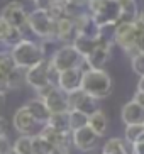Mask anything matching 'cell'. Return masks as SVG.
I'll use <instances>...</instances> for the list:
<instances>
[{
    "label": "cell",
    "instance_id": "cell-1",
    "mask_svg": "<svg viewBox=\"0 0 144 154\" xmlns=\"http://www.w3.org/2000/svg\"><path fill=\"white\" fill-rule=\"evenodd\" d=\"M112 78L105 71L102 69H92L86 68L83 71V80H81V90L86 91L88 95H92L93 98L102 100L107 98L112 93Z\"/></svg>",
    "mask_w": 144,
    "mask_h": 154
},
{
    "label": "cell",
    "instance_id": "cell-2",
    "mask_svg": "<svg viewBox=\"0 0 144 154\" xmlns=\"http://www.w3.org/2000/svg\"><path fill=\"white\" fill-rule=\"evenodd\" d=\"M58 69L54 68L48 58L41 59L39 63L26 69V83L32 86L36 91L48 88L49 85H56L58 80Z\"/></svg>",
    "mask_w": 144,
    "mask_h": 154
},
{
    "label": "cell",
    "instance_id": "cell-3",
    "mask_svg": "<svg viewBox=\"0 0 144 154\" xmlns=\"http://www.w3.org/2000/svg\"><path fill=\"white\" fill-rule=\"evenodd\" d=\"M10 51H12L15 64L19 68H26V69L46 58L44 48L41 44H37V42L31 41V39H26V37L22 41H19L14 48H10Z\"/></svg>",
    "mask_w": 144,
    "mask_h": 154
},
{
    "label": "cell",
    "instance_id": "cell-4",
    "mask_svg": "<svg viewBox=\"0 0 144 154\" xmlns=\"http://www.w3.org/2000/svg\"><path fill=\"white\" fill-rule=\"evenodd\" d=\"M88 12L97 26L121 22V4L119 0H93L88 2Z\"/></svg>",
    "mask_w": 144,
    "mask_h": 154
},
{
    "label": "cell",
    "instance_id": "cell-5",
    "mask_svg": "<svg viewBox=\"0 0 144 154\" xmlns=\"http://www.w3.org/2000/svg\"><path fill=\"white\" fill-rule=\"evenodd\" d=\"M27 27L42 39H54L56 34V20L51 17L48 9L36 7L31 14H27Z\"/></svg>",
    "mask_w": 144,
    "mask_h": 154
},
{
    "label": "cell",
    "instance_id": "cell-6",
    "mask_svg": "<svg viewBox=\"0 0 144 154\" xmlns=\"http://www.w3.org/2000/svg\"><path fill=\"white\" fill-rule=\"evenodd\" d=\"M51 64L58 71H64V69L71 68H81L85 66V58L77 51V48L73 44H63L53 53V56L49 58Z\"/></svg>",
    "mask_w": 144,
    "mask_h": 154
},
{
    "label": "cell",
    "instance_id": "cell-7",
    "mask_svg": "<svg viewBox=\"0 0 144 154\" xmlns=\"http://www.w3.org/2000/svg\"><path fill=\"white\" fill-rule=\"evenodd\" d=\"M139 36L141 32L136 27L134 22H119L117 27H115V44L122 48L126 53H129L131 56L137 51Z\"/></svg>",
    "mask_w": 144,
    "mask_h": 154
},
{
    "label": "cell",
    "instance_id": "cell-8",
    "mask_svg": "<svg viewBox=\"0 0 144 154\" xmlns=\"http://www.w3.org/2000/svg\"><path fill=\"white\" fill-rule=\"evenodd\" d=\"M37 97L44 100L46 107L51 113L59 112H70V103H68V95L64 93L58 85H49L48 88L37 91Z\"/></svg>",
    "mask_w": 144,
    "mask_h": 154
},
{
    "label": "cell",
    "instance_id": "cell-9",
    "mask_svg": "<svg viewBox=\"0 0 144 154\" xmlns=\"http://www.w3.org/2000/svg\"><path fill=\"white\" fill-rule=\"evenodd\" d=\"M100 136L92 129L90 125H85L81 129L71 131V144L81 152H90L99 146Z\"/></svg>",
    "mask_w": 144,
    "mask_h": 154
},
{
    "label": "cell",
    "instance_id": "cell-10",
    "mask_svg": "<svg viewBox=\"0 0 144 154\" xmlns=\"http://www.w3.org/2000/svg\"><path fill=\"white\" fill-rule=\"evenodd\" d=\"M0 17L4 19L9 26H12V27L24 29L27 26V12L20 2H9L2 9Z\"/></svg>",
    "mask_w": 144,
    "mask_h": 154
},
{
    "label": "cell",
    "instance_id": "cell-11",
    "mask_svg": "<svg viewBox=\"0 0 144 154\" xmlns=\"http://www.w3.org/2000/svg\"><path fill=\"white\" fill-rule=\"evenodd\" d=\"M83 71L85 68H71V69H64V71L58 73V80H56V85L64 91V93H71L75 90H80L81 88V80H83Z\"/></svg>",
    "mask_w": 144,
    "mask_h": 154
},
{
    "label": "cell",
    "instance_id": "cell-12",
    "mask_svg": "<svg viewBox=\"0 0 144 154\" xmlns=\"http://www.w3.org/2000/svg\"><path fill=\"white\" fill-rule=\"evenodd\" d=\"M42 137L49 140L54 146V149L59 151L61 154H68L70 152V144H71V132H59L56 129L49 125H44L39 132Z\"/></svg>",
    "mask_w": 144,
    "mask_h": 154
},
{
    "label": "cell",
    "instance_id": "cell-13",
    "mask_svg": "<svg viewBox=\"0 0 144 154\" xmlns=\"http://www.w3.org/2000/svg\"><path fill=\"white\" fill-rule=\"evenodd\" d=\"M97 102L99 100L93 98L92 95H88L86 91L80 90H75L71 93H68V103H70V109H77V110H81L85 113H93L95 110L99 109L97 107Z\"/></svg>",
    "mask_w": 144,
    "mask_h": 154
},
{
    "label": "cell",
    "instance_id": "cell-14",
    "mask_svg": "<svg viewBox=\"0 0 144 154\" xmlns=\"http://www.w3.org/2000/svg\"><path fill=\"white\" fill-rule=\"evenodd\" d=\"M14 129L19 132V134H27V136H31V134H34V131H36V125H39V124L36 122V119L32 117L31 113H29V110L26 109V107H20V109L17 110V112L14 113Z\"/></svg>",
    "mask_w": 144,
    "mask_h": 154
},
{
    "label": "cell",
    "instance_id": "cell-15",
    "mask_svg": "<svg viewBox=\"0 0 144 154\" xmlns=\"http://www.w3.org/2000/svg\"><path fill=\"white\" fill-rule=\"evenodd\" d=\"M77 37V29H75V20L71 17H61L56 20V34L54 39H58L63 44H73Z\"/></svg>",
    "mask_w": 144,
    "mask_h": 154
},
{
    "label": "cell",
    "instance_id": "cell-16",
    "mask_svg": "<svg viewBox=\"0 0 144 154\" xmlns=\"http://www.w3.org/2000/svg\"><path fill=\"white\" fill-rule=\"evenodd\" d=\"M110 51L112 48H105V46H97L88 56H85V69L92 68V69H102L105 68V64L110 59Z\"/></svg>",
    "mask_w": 144,
    "mask_h": 154
},
{
    "label": "cell",
    "instance_id": "cell-17",
    "mask_svg": "<svg viewBox=\"0 0 144 154\" xmlns=\"http://www.w3.org/2000/svg\"><path fill=\"white\" fill-rule=\"evenodd\" d=\"M121 117L126 125H129V124H144V107L141 103H137L136 100H131L122 107Z\"/></svg>",
    "mask_w": 144,
    "mask_h": 154
},
{
    "label": "cell",
    "instance_id": "cell-18",
    "mask_svg": "<svg viewBox=\"0 0 144 154\" xmlns=\"http://www.w3.org/2000/svg\"><path fill=\"white\" fill-rule=\"evenodd\" d=\"M24 107L29 110V113L36 119V122L41 124V125H44V124L49 120V117H51V112L48 110L44 100L41 98V97H37V98H31Z\"/></svg>",
    "mask_w": 144,
    "mask_h": 154
},
{
    "label": "cell",
    "instance_id": "cell-19",
    "mask_svg": "<svg viewBox=\"0 0 144 154\" xmlns=\"http://www.w3.org/2000/svg\"><path fill=\"white\" fill-rule=\"evenodd\" d=\"M73 46L77 48V51L80 53L83 58L85 56H88L92 53V51L99 46V42H97V37L95 36H86V34H77V37H75V41H73Z\"/></svg>",
    "mask_w": 144,
    "mask_h": 154
},
{
    "label": "cell",
    "instance_id": "cell-20",
    "mask_svg": "<svg viewBox=\"0 0 144 154\" xmlns=\"http://www.w3.org/2000/svg\"><path fill=\"white\" fill-rule=\"evenodd\" d=\"M88 125H90L100 137L104 136L105 132H107V125H108V119L104 113V110L97 109L93 113H90V115H88Z\"/></svg>",
    "mask_w": 144,
    "mask_h": 154
},
{
    "label": "cell",
    "instance_id": "cell-21",
    "mask_svg": "<svg viewBox=\"0 0 144 154\" xmlns=\"http://www.w3.org/2000/svg\"><path fill=\"white\" fill-rule=\"evenodd\" d=\"M121 4V22H134L139 9L136 0H119Z\"/></svg>",
    "mask_w": 144,
    "mask_h": 154
},
{
    "label": "cell",
    "instance_id": "cell-22",
    "mask_svg": "<svg viewBox=\"0 0 144 154\" xmlns=\"http://www.w3.org/2000/svg\"><path fill=\"white\" fill-rule=\"evenodd\" d=\"M44 125H49V127H53V129H56V131H59V132H71L70 119H68V112L51 113L49 120H48Z\"/></svg>",
    "mask_w": 144,
    "mask_h": 154
},
{
    "label": "cell",
    "instance_id": "cell-23",
    "mask_svg": "<svg viewBox=\"0 0 144 154\" xmlns=\"http://www.w3.org/2000/svg\"><path fill=\"white\" fill-rule=\"evenodd\" d=\"M53 151H56L54 146L46 137H42L41 134L32 136V152L34 154H51Z\"/></svg>",
    "mask_w": 144,
    "mask_h": 154
},
{
    "label": "cell",
    "instance_id": "cell-24",
    "mask_svg": "<svg viewBox=\"0 0 144 154\" xmlns=\"http://www.w3.org/2000/svg\"><path fill=\"white\" fill-rule=\"evenodd\" d=\"M68 119H70V127H71V131H77V129H81V127L88 125V113L81 112V110L70 109Z\"/></svg>",
    "mask_w": 144,
    "mask_h": 154
},
{
    "label": "cell",
    "instance_id": "cell-25",
    "mask_svg": "<svg viewBox=\"0 0 144 154\" xmlns=\"http://www.w3.org/2000/svg\"><path fill=\"white\" fill-rule=\"evenodd\" d=\"M104 154H129L126 147V142L119 137H112V139H108L107 142L104 144Z\"/></svg>",
    "mask_w": 144,
    "mask_h": 154
},
{
    "label": "cell",
    "instance_id": "cell-26",
    "mask_svg": "<svg viewBox=\"0 0 144 154\" xmlns=\"http://www.w3.org/2000/svg\"><path fill=\"white\" fill-rule=\"evenodd\" d=\"M12 149L15 151V154H34L32 152V136L20 134V137L12 144Z\"/></svg>",
    "mask_w": 144,
    "mask_h": 154
},
{
    "label": "cell",
    "instance_id": "cell-27",
    "mask_svg": "<svg viewBox=\"0 0 144 154\" xmlns=\"http://www.w3.org/2000/svg\"><path fill=\"white\" fill-rule=\"evenodd\" d=\"M15 68H17V64L14 61L12 51H0V71L9 76V73H12Z\"/></svg>",
    "mask_w": 144,
    "mask_h": 154
},
{
    "label": "cell",
    "instance_id": "cell-28",
    "mask_svg": "<svg viewBox=\"0 0 144 154\" xmlns=\"http://www.w3.org/2000/svg\"><path fill=\"white\" fill-rule=\"evenodd\" d=\"M142 132H144V124H129V125H126V131H124V139L127 140V144L132 146L141 137Z\"/></svg>",
    "mask_w": 144,
    "mask_h": 154
},
{
    "label": "cell",
    "instance_id": "cell-29",
    "mask_svg": "<svg viewBox=\"0 0 144 154\" xmlns=\"http://www.w3.org/2000/svg\"><path fill=\"white\" fill-rule=\"evenodd\" d=\"M26 83V68H15L12 73H9V86L10 90L20 88Z\"/></svg>",
    "mask_w": 144,
    "mask_h": 154
},
{
    "label": "cell",
    "instance_id": "cell-30",
    "mask_svg": "<svg viewBox=\"0 0 144 154\" xmlns=\"http://www.w3.org/2000/svg\"><path fill=\"white\" fill-rule=\"evenodd\" d=\"M22 39H24L22 29L9 26V29H7V34H5V39H4V42H2V44L9 46V48H14V46L17 44L19 41H22Z\"/></svg>",
    "mask_w": 144,
    "mask_h": 154
},
{
    "label": "cell",
    "instance_id": "cell-31",
    "mask_svg": "<svg viewBox=\"0 0 144 154\" xmlns=\"http://www.w3.org/2000/svg\"><path fill=\"white\" fill-rule=\"evenodd\" d=\"M131 66L136 75H139V76L144 75V53L142 51H136L134 54L131 56Z\"/></svg>",
    "mask_w": 144,
    "mask_h": 154
},
{
    "label": "cell",
    "instance_id": "cell-32",
    "mask_svg": "<svg viewBox=\"0 0 144 154\" xmlns=\"http://www.w3.org/2000/svg\"><path fill=\"white\" fill-rule=\"evenodd\" d=\"M12 151V142H10L7 134H0V154H7Z\"/></svg>",
    "mask_w": 144,
    "mask_h": 154
},
{
    "label": "cell",
    "instance_id": "cell-33",
    "mask_svg": "<svg viewBox=\"0 0 144 154\" xmlns=\"http://www.w3.org/2000/svg\"><path fill=\"white\" fill-rule=\"evenodd\" d=\"M9 90H10V86H9V76H7L5 73L0 71V91H2V93H7Z\"/></svg>",
    "mask_w": 144,
    "mask_h": 154
},
{
    "label": "cell",
    "instance_id": "cell-34",
    "mask_svg": "<svg viewBox=\"0 0 144 154\" xmlns=\"http://www.w3.org/2000/svg\"><path fill=\"white\" fill-rule=\"evenodd\" d=\"M131 154H144V140H136L131 146Z\"/></svg>",
    "mask_w": 144,
    "mask_h": 154
},
{
    "label": "cell",
    "instance_id": "cell-35",
    "mask_svg": "<svg viewBox=\"0 0 144 154\" xmlns=\"http://www.w3.org/2000/svg\"><path fill=\"white\" fill-rule=\"evenodd\" d=\"M134 24H136V27L139 29V32L142 34V32H144V12H139V14H137Z\"/></svg>",
    "mask_w": 144,
    "mask_h": 154
},
{
    "label": "cell",
    "instance_id": "cell-36",
    "mask_svg": "<svg viewBox=\"0 0 144 154\" xmlns=\"http://www.w3.org/2000/svg\"><path fill=\"white\" fill-rule=\"evenodd\" d=\"M7 29H9V24H7V22L4 20V19L0 17V44H2V42H4V39H5Z\"/></svg>",
    "mask_w": 144,
    "mask_h": 154
},
{
    "label": "cell",
    "instance_id": "cell-37",
    "mask_svg": "<svg viewBox=\"0 0 144 154\" xmlns=\"http://www.w3.org/2000/svg\"><path fill=\"white\" fill-rule=\"evenodd\" d=\"M32 2H34V5H36V7H41V9H46V7L49 5V2H51V0H32Z\"/></svg>",
    "mask_w": 144,
    "mask_h": 154
},
{
    "label": "cell",
    "instance_id": "cell-38",
    "mask_svg": "<svg viewBox=\"0 0 144 154\" xmlns=\"http://www.w3.org/2000/svg\"><path fill=\"white\" fill-rule=\"evenodd\" d=\"M132 100H136L137 103H141L144 107V93H141V91H136V95H134V98Z\"/></svg>",
    "mask_w": 144,
    "mask_h": 154
},
{
    "label": "cell",
    "instance_id": "cell-39",
    "mask_svg": "<svg viewBox=\"0 0 144 154\" xmlns=\"http://www.w3.org/2000/svg\"><path fill=\"white\" fill-rule=\"evenodd\" d=\"M0 134H7V120L0 117Z\"/></svg>",
    "mask_w": 144,
    "mask_h": 154
},
{
    "label": "cell",
    "instance_id": "cell-40",
    "mask_svg": "<svg viewBox=\"0 0 144 154\" xmlns=\"http://www.w3.org/2000/svg\"><path fill=\"white\" fill-rule=\"evenodd\" d=\"M137 51H142L144 53V32L139 36V41H137Z\"/></svg>",
    "mask_w": 144,
    "mask_h": 154
},
{
    "label": "cell",
    "instance_id": "cell-41",
    "mask_svg": "<svg viewBox=\"0 0 144 154\" xmlns=\"http://www.w3.org/2000/svg\"><path fill=\"white\" fill-rule=\"evenodd\" d=\"M137 91L144 93V75H142V76H139V82H137Z\"/></svg>",
    "mask_w": 144,
    "mask_h": 154
},
{
    "label": "cell",
    "instance_id": "cell-42",
    "mask_svg": "<svg viewBox=\"0 0 144 154\" xmlns=\"http://www.w3.org/2000/svg\"><path fill=\"white\" fill-rule=\"evenodd\" d=\"M4 105H5V93L0 91V110L4 109Z\"/></svg>",
    "mask_w": 144,
    "mask_h": 154
},
{
    "label": "cell",
    "instance_id": "cell-43",
    "mask_svg": "<svg viewBox=\"0 0 144 154\" xmlns=\"http://www.w3.org/2000/svg\"><path fill=\"white\" fill-rule=\"evenodd\" d=\"M68 2H73V4H80V5H83L86 2V0H68Z\"/></svg>",
    "mask_w": 144,
    "mask_h": 154
},
{
    "label": "cell",
    "instance_id": "cell-44",
    "mask_svg": "<svg viewBox=\"0 0 144 154\" xmlns=\"http://www.w3.org/2000/svg\"><path fill=\"white\" fill-rule=\"evenodd\" d=\"M51 154H61V152H59V151H53Z\"/></svg>",
    "mask_w": 144,
    "mask_h": 154
},
{
    "label": "cell",
    "instance_id": "cell-45",
    "mask_svg": "<svg viewBox=\"0 0 144 154\" xmlns=\"http://www.w3.org/2000/svg\"><path fill=\"white\" fill-rule=\"evenodd\" d=\"M7 154H15V151L12 149V151H9V152H7Z\"/></svg>",
    "mask_w": 144,
    "mask_h": 154
},
{
    "label": "cell",
    "instance_id": "cell-46",
    "mask_svg": "<svg viewBox=\"0 0 144 154\" xmlns=\"http://www.w3.org/2000/svg\"><path fill=\"white\" fill-rule=\"evenodd\" d=\"M88 2H93V0H86V4H88Z\"/></svg>",
    "mask_w": 144,
    "mask_h": 154
},
{
    "label": "cell",
    "instance_id": "cell-47",
    "mask_svg": "<svg viewBox=\"0 0 144 154\" xmlns=\"http://www.w3.org/2000/svg\"><path fill=\"white\" fill-rule=\"evenodd\" d=\"M102 154H104V152H102Z\"/></svg>",
    "mask_w": 144,
    "mask_h": 154
}]
</instances>
